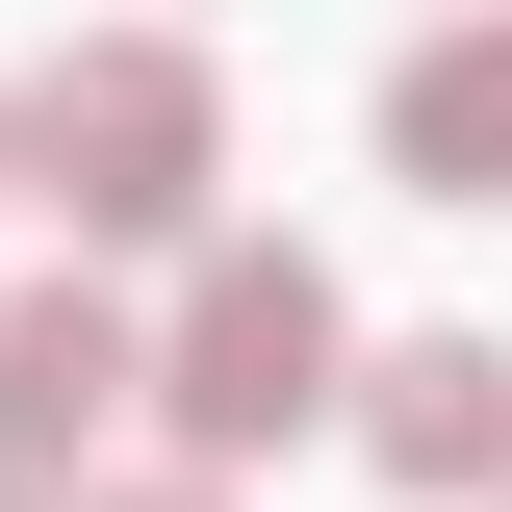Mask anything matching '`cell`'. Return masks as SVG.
<instances>
[{
  "mask_svg": "<svg viewBox=\"0 0 512 512\" xmlns=\"http://www.w3.org/2000/svg\"><path fill=\"white\" fill-rule=\"evenodd\" d=\"M384 180L410 205H512V26H410L384 52Z\"/></svg>",
  "mask_w": 512,
  "mask_h": 512,
  "instance_id": "4",
  "label": "cell"
},
{
  "mask_svg": "<svg viewBox=\"0 0 512 512\" xmlns=\"http://www.w3.org/2000/svg\"><path fill=\"white\" fill-rule=\"evenodd\" d=\"M128 384H154V333H128L103 282H26V308H0V410H52L77 461H103V410H128Z\"/></svg>",
  "mask_w": 512,
  "mask_h": 512,
  "instance_id": "5",
  "label": "cell"
},
{
  "mask_svg": "<svg viewBox=\"0 0 512 512\" xmlns=\"http://www.w3.org/2000/svg\"><path fill=\"white\" fill-rule=\"evenodd\" d=\"M333 359H359V308H333V256H282V231H231L180 282V333H154V410H180V461H282L333 410Z\"/></svg>",
  "mask_w": 512,
  "mask_h": 512,
  "instance_id": "2",
  "label": "cell"
},
{
  "mask_svg": "<svg viewBox=\"0 0 512 512\" xmlns=\"http://www.w3.org/2000/svg\"><path fill=\"white\" fill-rule=\"evenodd\" d=\"M77 512H231V461H154V487H77Z\"/></svg>",
  "mask_w": 512,
  "mask_h": 512,
  "instance_id": "7",
  "label": "cell"
},
{
  "mask_svg": "<svg viewBox=\"0 0 512 512\" xmlns=\"http://www.w3.org/2000/svg\"><path fill=\"white\" fill-rule=\"evenodd\" d=\"M0 205H26V103H0Z\"/></svg>",
  "mask_w": 512,
  "mask_h": 512,
  "instance_id": "8",
  "label": "cell"
},
{
  "mask_svg": "<svg viewBox=\"0 0 512 512\" xmlns=\"http://www.w3.org/2000/svg\"><path fill=\"white\" fill-rule=\"evenodd\" d=\"M333 384H359V461H384V487H512V333H410V359H333Z\"/></svg>",
  "mask_w": 512,
  "mask_h": 512,
  "instance_id": "3",
  "label": "cell"
},
{
  "mask_svg": "<svg viewBox=\"0 0 512 512\" xmlns=\"http://www.w3.org/2000/svg\"><path fill=\"white\" fill-rule=\"evenodd\" d=\"M205 180H231V103H205L180 26H103V52L26 77V205H77V256L128 231H205Z\"/></svg>",
  "mask_w": 512,
  "mask_h": 512,
  "instance_id": "1",
  "label": "cell"
},
{
  "mask_svg": "<svg viewBox=\"0 0 512 512\" xmlns=\"http://www.w3.org/2000/svg\"><path fill=\"white\" fill-rule=\"evenodd\" d=\"M77 487H103V461H77L52 410H0V512H77Z\"/></svg>",
  "mask_w": 512,
  "mask_h": 512,
  "instance_id": "6",
  "label": "cell"
}]
</instances>
